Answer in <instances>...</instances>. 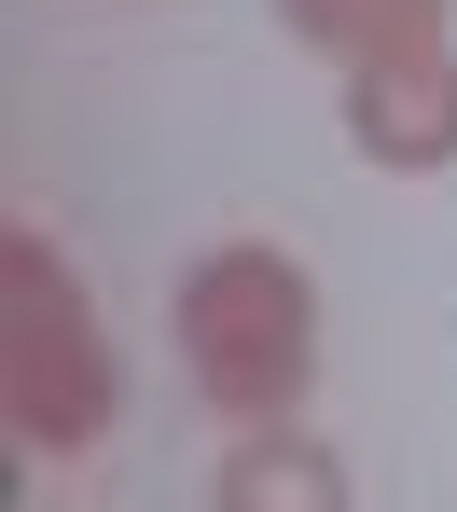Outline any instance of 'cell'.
Listing matches in <instances>:
<instances>
[{
    "instance_id": "cell-1",
    "label": "cell",
    "mask_w": 457,
    "mask_h": 512,
    "mask_svg": "<svg viewBox=\"0 0 457 512\" xmlns=\"http://www.w3.org/2000/svg\"><path fill=\"white\" fill-rule=\"evenodd\" d=\"M181 360H194V388H208V416L291 429L305 388H319V277L291 250H264V236L208 250L181 277Z\"/></svg>"
},
{
    "instance_id": "cell-3",
    "label": "cell",
    "mask_w": 457,
    "mask_h": 512,
    "mask_svg": "<svg viewBox=\"0 0 457 512\" xmlns=\"http://www.w3.org/2000/svg\"><path fill=\"white\" fill-rule=\"evenodd\" d=\"M347 139H361V167H388V180L457 167V42L361 56V70H347Z\"/></svg>"
},
{
    "instance_id": "cell-5",
    "label": "cell",
    "mask_w": 457,
    "mask_h": 512,
    "mask_svg": "<svg viewBox=\"0 0 457 512\" xmlns=\"http://www.w3.org/2000/svg\"><path fill=\"white\" fill-rule=\"evenodd\" d=\"M277 28L319 42L333 70H361V56H402V42H444V0H277Z\"/></svg>"
},
{
    "instance_id": "cell-2",
    "label": "cell",
    "mask_w": 457,
    "mask_h": 512,
    "mask_svg": "<svg viewBox=\"0 0 457 512\" xmlns=\"http://www.w3.org/2000/svg\"><path fill=\"white\" fill-rule=\"evenodd\" d=\"M125 402V374H111V333H97L84 277L56 263L42 222H14L0 236V416L28 457H84L97 429Z\"/></svg>"
},
{
    "instance_id": "cell-4",
    "label": "cell",
    "mask_w": 457,
    "mask_h": 512,
    "mask_svg": "<svg viewBox=\"0 0 457 512\" xmlns=\"http://www.w3.org/2000/svg\"><path fill=\"white\" fill-rule=\"evenodd\" d=\"M208 512H347V457L305 443V429H250V443L222 457Z\"/></svg>"
}]
</instances>
